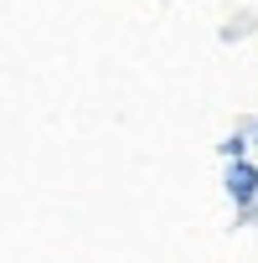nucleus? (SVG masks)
I'll return each mask as SVG.
<instances>
[{"label":"nucleus","instance_id":"1","mask_svg":"<svg viewBox=\"0 0 258 263\" xmlns=\"http://www.w3.org/2000/svg\"><path fill=\"white\" fill-rule=\"evenodd\" d=\"M253 186H258V176H253L248 165H232V191H237V201H248V196H253Z\"/></svg>","mask_w":258,"mask_h":263}]
</instances>
